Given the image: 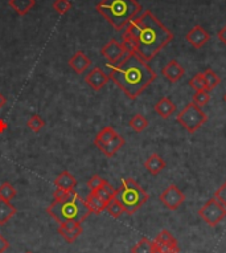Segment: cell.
I'll return each instance as SVG.
<instances>
[{
	"label": "cell",
	"mask_w": 226,
	"mask_h": 253,
	"mask_svg": "<svg viewBox=\"0 0 226 253\" xmlns=\"http://www.w3.org/2000/svg\"><path fill=\"white\" fill-rule=\"evenodd\" d=\"M123 44L146 62L156 57L173 40V34L151 11H144L124 28Z\"/></svg>",
	"instance_id": "6da1fadb"
},
{
	"label": "cell",
	"mask_w": 226,
	"mask_h": 253,
	"mask_svg": "<svg viewBox=\"0 0 226 253\" xmlns=\"http://www.w3.org/2000/svg\"><path fill=\"white\" fill-rule=\"evenodd\" d=\"M109 77L130 100H136L156 80L157 75L148 62L134 52H128L123 60L110 67Z\"/></svg>",
	"instance_id": "7a4b0ae2"
},
{
	"label": "cell",
	"mask_w": 226,
	"mask_h": 253,
	"mask_svg": "<svg viewBox=\"0 0 226 253\" xmlns=\"http://www.w3.org/2000/svg\"><path fill=\"white\" fill-rule=\"evenodd\" d=\"M97 12L116 31H122L142 12V5L136 0H101Z\"/></svg>",
	"instance_id": "3957f363"
},
{
	"label": "cell",
	"mask_w": 226,
	"mask_h": 253,
	"mask_svg": "<svg viewBox=\"0 0 226 253\" xmlns=\"http://www.w3.org/2000/svg\"><path fill=\"white\" fill-rule=\"evenodd\" d=\"M46 212L58 224L70 221L82 224L91 215L86 200L82 199L77 192H73V195L65 202H52L49 207L46 208Z\"/></svg>",
	"instance_id": "277c9868"
},
{
	"label": "cell",
	"mask_w": 226,
	"mask_h": 253,
	"mask_svg": "<svg viewBox=\"0 0 226 253\" xmlns=\"http://www.w3.org/2000/svg\"><path fill=\"white\" fill-rule=\"evenodd\" d=\"M114 198L122 204L126 213L134 215L143 204H146L148 200V194L134 179L127 178L123 179L122 186L115 190Z\"/></svg>",
	"instance_id": "5b68a950"
},
{
	"label": "cell",
	"mask_w": 226,
	"mask_h": 253,
	"mask_svg": "<svg viewBox=\"0 0 226 253\" xmlns=\"http://www.w3.org/2000/svg\"><path fill=\"white\" fill-rule=\"evenodd\" d=\"M176 120L188 133L193 134L208 121V116L204 113L201 106H198L194 102H189L181 109Z\"/></svg>",
	"instance_id": "8992f818"
},
{
	"label": "cell",
	"mask_w": 226,
	"mask_h": 253,
	"mask_svg": "<svg viewBox=\"0 0 226 253\" xmlns=\"http://www.w3.org/2000/svg\"><path fill=\"white\" fill-rule=\"evenodd\" d=\"M198 215L209 227H217L226 216V208L216 198H210L198 210Z\"/></svg>",
	"instance_id": "52a82bcc"
},
{
	"label": "cell",
	"mask_w": 226,
	"mask_h": 253,
	"mask_svg": "<svg viewBox=\"0 0 226 253\" xmlns=\"http://www.w3.org/2000/svg\"><path fill=\"white\" fill-rule=\"evenodd\" d=\"M128 53V49L126 48L123 42H119L115 39H111L110 42H106L101 49V54L103 58L109 61V67L116 65L120 60Z\"/></svg>",
	"instance_id": "ba28073f"
},
{
	"label": "cell",
	"mask_w": 226,
	"mask_h": 253,
	"mask_svg": "<svg viewBox=\"0 0 226 253\" xmlns=\"http://www.w3.org/2000/svg\"><path fill=\"white\" fill-rule=\"evenodd\" d=\"M184 200L185 195L176 184H171L160 194L161 203L164 204L168 210H172V211L180 207L181 204L184 203Z\"/></svg>",
	"instance_id": "9c48e42d"
},
{
	"label": "cell",
	"mask_w": 226,
	"mask_h": 253,
	"mask_svg": "<svg viewBox=\"0 0 226 253\" xmlns=\"http://www.w3.org/2000/svg\"><path fill=\"white\" fill-rule=\"evenodd\" d=\"M185 40L196 49H201L206 42H209L210 34L201 25H194L188 34L185 35Z\"/></svg>",
	"instance_id": "30bf717a"
},
{
	"label": "cell",
	"mask_w": 226,
	"mask_h": 253,
	"mask_svg": "<svg viewBox=\"0 0 226 253\" xmlns=\"http://www.w3.org/2000/svg\"><path fill=\"white\" fill-rule=\"evenodd\" d=\"M109 79H110L109 75H106L99 67L91 68L90 71L87 72V75L85 76L86 84L95 91H99L101 89H103L107 81H109Z\"/></svg>",
	"instance_id": "8fae6325"
},
{
	"label": "cell",
	"mask_w": 226,
	"mask_h": 253,
	"mask_svg": "<svg viewBox=\"0 0 226 253\" xmlns=\"http://www.w3.org/2000/svg\"><path fill=\"white\" fill-rule=\"evenodd\" d=\"M83 232L82 224L79 223H61L58 225V233L64 237L68 243H73L78 239Z\"/></svg>",
	"instance_id": "7c38bea8"
},
{
	"label": "cell",
	"mask_w": 226,
	"mask_h": 253,
	"mask_svg": "<svg viewBox=\"0 0 226 253\" xmlns=\"http://www.w3.org/2000/svg\"><path fill=\"white\" fill-rule=\"evenodd\" d=\"M69 67L73 69L77 75H82L85 72L91 67V60L87 57L86 54L83 53L82 50H78L70 57L69 60Z\"/></svg>",
	"instance_id": "4fadbf2b"
},
{
	"label": "cell",
	"mask_w": 226,
	"mask_h": 253,
	"mask_svg": "<svg viewBox=\"0 0 226 253\" xmlns=\"http://www.w3.org/2000/svg\"><path fill=\"white\" fill-rule=\"evenodd\" d=\"M161 73H163V76H164L165 79L168 80L169 83H177V81L184 76L185 71L184 68L179 64V61H176V60H171V61L161 69Z\"/></svg>",
	"instance_id": "5bb4252c"
},
{
	"label": "cell",
	"mask_w": 226,
	"mask_h": 253,
	"mask_svg": "<svg viewBox=\"0 0 226 253\" xmlns=\"http://www.w3.org/2000/svg\"><path fill=\"white\" fill-rule=\"evenodd\" d=\"M165 166H167L165 161L156 153L151 154V155L146 159V162H144V169H146L150 174L153 175V176H156V175L160 174L161 171L165 169Z\"/></svg>",
	"instance_id": "9a60e30c"
},
{
	"label": "cell",
	"mask_w": 226,
	"mask_h": 253,
	"mask_svg": "<svg viewBox=\"0 0 226 253\" xmlns=\"http://www.w3.org/2000/svg\"><path fill=\"white\" fill-rule=\"evenodd\" d=\"M124 143H126L124 138L122 137V135H119V134H116L115 137L113 138L111 141L107 142L106 145H103L99 150H101L106 157L111 158V157H114V155H115V154L118 153L122 147H123Z\"/></svg>",
	"instance_id": "2e32d148"
},
{
	"label": "cell",
	"mask_w": 226,
	"mask_h": 253,
	"mask_svg": "<svg viewBox=\"0 0 226 253\" xmlns=\"http://www.w3.org/2000/svg\"><path fill=\"white\" fill-rule=\"evenodd\" d=\"M54 186L65 191H74V187L77 186V179L74 178L69 171H64L56 178Z\"/></svg>",
	"instance_id": "e0dca14e"
},
{
	"label": "cell",
	"mask_w": 226,
	"mask_h": 253,
	"mask_svg": "<svg viewBox=\"0 0 226 253\" xmlns=\"http://www.w3.org/2000/svg\"><path fill=\"white\" fill-rule=\"evenodd\" d=\"M175 110H176V106H175V104H173L172 101H171V98H168V97H163V98H160V100L157 101V104L155 105V112H156L161 118H164V120H167V118H169V117L172 116L173 113H175Z\"/></svg>",
	"instance_id": "ac0fdd59"
},
{
	"label": "cell",
	"mask_w": 226,
	"mask_h": 253,
	"mask_svg": "<svg viewBox=\"0 0 226 253\" xmlns=\"http://www.w3.org/2000/svg\"><path fill=\"white\" fill-rule=\"evenodd\" d=\"M8 5L19 16H25L36 5V0H9Z\"/></svg>",
	"instance_id": "d6986e66"
},
{
	"label": "cell",
	"mask_w": 226,
	"mask_h": 253,
	"mask_svg": "<svg viewBox=\"0 0 226 253\" xmlns=\"http://www.w3.org/2000/svg\"><path fill=\"white\" fill-rule=\"evenodd\" d=\"M16 213L17 210L11 202L0 199V225L7 224Z\"/></svg>",
	"instance_id": "ffe728a7"
},
{
	"label": "cell",
	"mask_w": 226,
	"mask_h": 253,
	"mask_svg": "<svg viewBox=\"0 0 226 253\" xmlns=\"http://www.w3.org/2000/svg\"><path fill=\"white\" fill-rule=\"evenodd\" d=\"M153 245V253H179L180 248H179V243L176 239H173L171 241H152Z\"/></svg>",
	"instance_id": "44dd1931"
},
{
	"label": "cell",
	"mask_w": 226,
	"mask_h": 253,
	"mask_svg": "<svg viewBox=\"0 0 226 253\" xmlns=\"http://www.w3.org/2000/svg\"><path fill=\"white\" fill-rule=\"evenodd\" d=\"M85 200H86L87 206L90 208L91 213H97V215H99L101 212H103L106 210L107 202L101 199V198L97 195V192L95 191L89 192V195H87V198Z\"/></svg>",
	"instance_id": "7402d4cb"
},
{
	"label": "cell",
	"mask_w": 226,
	"mask_h": 253,
	"mask_svg": "<svg viewBox=\"0 0 226 253\" xmlns=\"http://www.w3.org/2000/svg\"><path fill=\"white\" fill-rule=\"evenodd\" d=\"M116 135V131L111 126H106V127H103L101 131H99L97 135H95L94 138V145L98 147V149H101L103 145H106L107 142L111 141L113 138L115 137Z\"/></svg>",
	"instance_id": "603a6c76"
},
{
	"label": "cell",
	"mask_w": 226,
	"mask_h": 253,
	"mask_svg": "<svg viewBox=\"0 0 226 253\" xmlns=\"http://www.w3.org/2000/svg\"><path fill=\"white\" fill-rule=\"evenodd\" d=\"M128 126H130L135 133H142V131H144V130L148 127V121L143 114H135V116L130 120V122H128Z\"/></svg>",
	"instance_id": "cb8c5ba5"
},
{
	"label": "cell",
	"mask_w": 226,
	"mask_h": 253,
	"mask_svg": "<svg viewBox=\"0 0 226 253\" xmlns=\"http://www.w3.org/2000/svg\"><path fill=\"white\" fill-rule=\"evenodd\" d=\"M106 212L111 217H114V219H119L120 216L126 213L124 212V208L122 207V204L115 199V198H113L111 200H109L106 204Z\"/></svg>",
	"instance_id": "d4e9b609"
},
{
	"label": "cell",
	"mask_w": 226,
	"mask_h": 253,
	"mask_svg": "<svg viewBox=\"0 0 226 253\" xmlns=\"http://www.w3.org/2000/svg\"><path fill=\"white\" fill-rule=\"evenodd\" d=\"M131 253H153L152 241L148 240L147 237H142L131 248Z\"/></svg>",
	"instance_id": "484cf974"
},
{
	"label": "cell",
	"mask_w": 226,
	"mask_h": 253,
	"mask_svg": "<svg viewBox=\"0 0 226 253\" xmlns=\"http://www.w3.org/2000/svg\"><path fill=\"white\" fill-rule=\"evenodd\" d=\"M27 126H28V129L31 131H33V133H40L45 127V121L42 120L38 114H33L27 121Z\"/></svg>",
	"instance_id": "4316f807"
},
{
	"label": "cell",
	"mask_w": 226,
	"mask_h": 253,
	"mask_svg": "<svg viewBox=\"0 0 226 253\" xmlns=\"http://www.w3.org/2000/svg\"><path fill=\"white\" fill-rule=\"evenodd\" d=\"M202 75H204V79H205L206 90L208 91L213 90L214 87L217 86V85H220V83H221V80H220V77L216 75V72H214L213 69H210V68H208Z\"/></svg>",
	"instance_id": "83f0119b"
},
{
	"label": "cell",
	"mask_w": 226,
	"mask_h": 253,
	"mask_svg": "<svg viewBox=\"0 0 226 253\" xmlns=\"http://www.w3.org/2000/svg\"><path fill=\"white\" fill-rule=\"evenodd\" d=\"M95 192H97V195H98L101 199H103L105 202H109V200L113 199L114 195H115V188L106 180V182L102 184V187L98 188Z\"/></svg>",
	"instance_id": "f1b7e54d"
},
{
	"label": "cell",
	"mask_w": 226,
	"mask_h": 253,
	"mask_svg": "<svg viewBox=\"0 0 226 253\" xmlns=\"http://www.w3.org/2000/svg\"><path fill=\"white\" fill-rule=\"evenodd\" d=\"M17 191L16 188L11 184L9 182H4L1 186H0V199H4V200H11L16 196Z\"/></svg>",
	"instance_id": "f546056e"
},
{
	"label": "cell",
	"mask_w": 226,
	"mask_h": 253,
	"mask_svg": "<svg viewBox=\"0 0 226 253\" xmlns=\"http://www.w3.org/2000/svg\"><path fill=\"white\" fill-rule=\"evenodd\" d=\"M189 85L192 89H194V91L206 90V84H205V79H204V75H202V73H197V75H194L193 77L190 79Z\"/></svg>",
	"instance_id": "4dcf8cb0"
},
{
	"label": "cell",
	"mask_w": 226,
	"mask_h": 253,
	"mask_svg": "<svg viewBox=\"0 0 226 253\" xmlns=\"http://www.w3.org/2000/svg\"><path fill=\"white\" fill-rule=\"evenodd\" d=\"M53 9L58 15H65L72 9V3L69 0H54Z\"/></svg>",
	"instance_id": "1f68e13d"
},
{
	"label": "cell",
	"mask_w": 226,
	"mask_h": 253,
	"mask_svg": "<svg viewBox=\"0 0 226 253\" xmlns=\"http://www.w3.org/2000/svg\"><path fill=\"white\" fill-rule=\"evenodd\" d=\"M210 101V94L209 91L206 90H200L194 93L193 98H192V102H194L198 106H204Z\"/></svg>",
	"instance_id": "d6a6232c"
},
{
	"label": "cell",
	"mask_w": 226,
	"mask_h": 253,
	"mask_svg": "<svg viewBox=\"0 0 226 253\" xmlns=\"http://www.w3.org/2000/svg\"><path fill=\"white\" fill-rule=\"evenodd\" d=\"M213 198H216L226 208V182H224L221 186L218 187L217 191L214 192Z\"/></svg>",
	"instance_id": "836d02e7"
},
{
	"label": "cell",
	"mask_w": 226,
	"mask_h": 253,
	"mask_svg": "<svg viewBox=\"0 0 226 253\" xmlns=\"http://www.w3.org/2000/svg\"><path fill=\"white\" fill-rule=\"evenodd\" d=\"M105 182H106V180L103 178H101L99 175H93L90 178V180L87 182V186H89V188H90L91 191H97L98 188L102 187V184Z\"/></svg>",
	"instance_id": "e575fe53"
},
{
	"label": "cell",
	"mask_w": 226,
	"mask_h": 253,
	"mask_svg": "<svg viewBox=\"0 0 226 253\" xmlns=\"http://www.w3.org/2000/svg\"><path fill=\"white\" fill-rule=\"evenodd\" d=\"M74 191H65V190H61V188H57L53 194V202H65L73 195Z\"/></svg>",
	"instance_id": "d590c367"
},
{
	"label": "cell",
	"mask_w": 226,
	"mask_h": 253,
	"mask_svg": "<svg viewBox=\"0 0 226 253\" xmlns=\"http://www.w3.org/2000/svg\"><path fill=\"white\" fill-rule=\"evenodd\" d=\"M8 248H9L8 240H7L1 233H0V253H4Z\"/></svg>",
	"instance_id": "8d00e7d4"
},
{
	"label": "cell",
	"mask_w": 226,
	"mask_h": 253,
	"mask_svg": "<svg viewBox=\"0 0 226 253\" xmlns=\"http://www.w3.org/2000/svg\"><path fill=\"white\" fill-rule=\"evenodd\" d=\"M217 38L220 39V42L224 44V45L226 46V24L222 27L220 31H218V34H217Z\"/></svg>",
	"instance_id": "74e56055"
},
{
	"label": "cell",
	"mask_w": 226,
	"mask_h": 253,
	"mask_svg": "<svg viewBox=\"0 0 226 253\" xmlns=\"http://www.w3.org/2000/svg\"><path fill=\"white\" fill-rule=\"evenodd\" d=\"M5 104H7V98H5V96L0 91V109H3L5 106Z\"/></svg>",
	"instance_id": "f35d334b"
},
{
	"label": "cell",
	"mask_w": 226,
	"mask_h": 253,
	"mask_svg": "<svg viewBox=\"0 0 226 253\" xmlns=\"http://www.w3.org/2000/svg\"><path fill=\"white\" fill-rule=\"evenodd\" d=\"M5 127H7V124H5L3 120H0V133H1V131H4Z\"/></svg>",
	"instance_id": "ab89813d"
},
{
	"label": "cell",
	"mask_w": 226,
	"mask_h": 253,
	"mask_svg": "<svg viewBox=\"0 0 226 253\" xmlns=\"http://www.w3.org/2000/svg\"><path fill=\"white\" fill-rule=\"evenodd\" d=\"M224 101H225V102H226V93H225V94H224Z\"/></svg>",
	"instance_id": "60d3db41"
},
{
	"label": "cell",
	"mask_w": 226,
	"mask_h": 253,
	"mask_svg": "<svg viewBox=\"0 0 226 253\" xmlns=\"http://www.w3.org/2000/svg\"><path fill=\"white\" fill-rule=\"evenodd\" d=\"M25 253H32V252H25Z\"/></svg>",
	"instance_id": "b9f144b4"
}]
</instances>
